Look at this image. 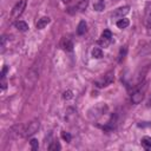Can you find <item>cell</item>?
Masks as SVG:
<instances>
[{
    "mask_svg": "<svg viewBox=\"0 0 151 151\" xmlns=\"http://www.w3.org/2000/svg\"><path fill=\"white\" fill-rule=\"evenodd\" d=\"M25 7H26V0H19V1L15 4V6L13 7V10H12V18L13 19L19 18V15L22 14Z\"/></svg>",
    "mask_w": 151,
    "mask_h": 151,
    "instance_id": "1",
    "label": "cell"
},
{
    "mask_svg": "<svg viewBox=\"0 0 151 151\" xmlns=\"http://www.w3.org/2000/svg\"><path fill=\"white\" fill-rule=\"evenodd\" d=\"M39 126H40V123H39V120L38 119H34L32 120L31 123H28V126L26 128V130L24 131V136H32L34 135L38 130H39Z\"/></svg>",
    "mask_w": 151,
    "mask_h": 151,
    "instance_id": "2",
    "label": "cell"
},
{
    "mask_svg": "<svg viewBox=\"0 0 151 151\" xmlns=\"http://www.w3.org/2000/svg\"><path fill=\"white\" fill-rule=\"evenodd\" d=\"M113 80H114L113 73H112V72H109V73H107V74H105L102 79H98L95 84H96V86H97V87H105V86L110 85L111 83H113Z\"/></svg>",
    "mask_w": 151,
    "mask_h": 151,
    "instance_id": "3",
    "label": "cell"
},
{
    "mask_svg": "<svg viewBox=\"0 0 151 151\" xmlns=\"http://www.w3.org/2000/svg\"><path fill=\"white\" fill-rule=\"evenodd\" d=\"M144 93H145V86L143 87V90L142 88L136 90V91L132 93V96H131V102L133 104H139L144 98Z\"/></svg>",
    "mask_w": 151,
    "mask_h": 151,
    "instance_id": "4",
    "label": "cell"
},
{
    "mask_svg": "<svg viewBox=\"0 0 151 151\" xmlns=\"http://www.w3.org/2000/svg\"><path fill=\"white\" fill-rule=\"evenodd\" d=\"M129 11H130V7H129V6H124V7L117 8V10L113 12L112 17H114V18H123L125 14L129 13Z\"/></svg>",
    "mask_w": 151,
    "mask_h": 151,
    "instance_id": "5",
    "label": "cell"
},
{
    "mask_svg": "<svg viewBox=\"0 0 151 151\" xmlns=\"http://www.w3.org/2000/svg\"><path fill=\"white\" fill-rule=\"evenodd\" d=\"M145 24L151 28V3H147L145 6Z\"/></svg>",
    "mask_w": 151,
    "mask_h": 151,
    "instance_id": "6",
    "label": "cell"
},
{
    "mask_svg": "<svg viewBox=\"0 0 151 151\" xmlns=\"http://www.w3.org/2000/svg\"><path fill=\"white\" fill-rule=\"evenodd\" d=\"M50 21H51V19H50L48 17H43V18H40V19L37 21L36 27H37L38 29H41V28H44L45 26H47V24H50Z\"/></svg>",
    "mask_w": 151,
    "mask_h": 151,
    "instance_id": "7",
    "label": "cell"
},
{
    "mask_svg": "<svg viewBox=\"0 0 151 151\" xmlns=\"http://www.w3.org/2000/svg\"><path fill=\"white\" fill-rule=\"evenodd\" d=\"M14 26L19 29V31H21V32H26L27 29H28V25H27L25 21H21V20L15 21V22H14Z\"/></svg>",
    "mask_w": 151,
    "mask_h": 151,
    "instance_id": "8",
    "label": "cell"
},
{
    "mask_svg": "<svg viewBox=\"0 0 151 151\" xmlns=\"http://www.w3.org/2000/svg\"><path fill=\"white\" fill-rule=\"evenodd\" d=\"M93 8H95V11H97V12H102V11L105 8L104 0H97V1L95 3V5H93Z\"/></svg>",
    "mask_w": 151,
    "mask_h": 151,
    "instance_id": "9",
    "label": "cell"
},
{
    "mask_svg": "<svg viewBox=\"0 0 151 151\" xmlns=\"http://www.w3.org/2000/svg\"><path fill=\"white\" fill-rule=\"evenodd\" d=\"M62 47H63L65 51H72V50H73V44H72L71 40L64 39L63 43H62Z\"/></svg>",
    "mask_w": 151,
    "mask_h": 151,
    "instance_id": "10",
    "label": "cell"
},
{
    "mask_svg": "<svg viewBox=\"0 0 151 151\" xmlns=\"http://www.w3.org/2000/svg\"><path fill=\"white\" fill-rule=\"evenodd\" d=\"M140 142L145 150H151V137H143Z\"/></svg>",
    "mask_w": 151,
    "mask_h": 151,
    "instance_id": "11",
    "label": "cell"
},
{
    "mask_svg": "<svg viewBox=\"0 0 151 151\" xmlns=\"http://www.w3.org/2000/svg\"><path fill=\"white\" fill-rule=\"evenodd\" d=\"M85 32H86V22H85L84 20H81V21L79 22V25H78L77 33H78L79 36H81V34H84Z\"/></svg>",
    "mask_w": 151,
    "mask_h": 151,
    "instance_id": "12",
    "label": "cell"
},
{
    "mask_svg": "<svg viewBox=\"0 0 151 151\" xmlns=\"http://www.w3.org/2000/svg\"><path fill=\"white\" fill-rule=\"evenodd\" d=\"M129 24H130L129 19H125V18H122V19H119V20L117 21V26H118L119 28H126V27L129 26Z\"/></svg>",
    "mask_w": 151,
    "mask_h": 151,
    "instance_id": "13",
    "label": "cell"
},
{
    "mask_svg": "<svg viewBox=\"0 0 151 151\" xmlns=\"http://www.w3.org/2000/svg\"><path fill=\"white\" fill-rule=\"evenodd\" d=\"M92 57L96 58V59H100L103 57V51L100 48H98V47H95L92 50Z\"/></svg>",
    "mask_w": 151,
    "mask_h": 151,
    "instance_id": "14",
    "label": "cell"
},
{
    "mask_svg": "<svg viewBox=\"0 0 151 151\" xmlns=\"http://www.w3.org/2000/svg\"><path fill=\"white\" fill-rule=\"evenodd\" d=\"M62 149V146H60V144L58 143V142H53L50 146H48V150H51V151H53V150H60Z\"/></svg>",
    "mask_w": 151,
    "mask_h": 151,
    "instance_id": "15",
    "label": "cell"
},
{
    "mask_svg": "<svg viewBox=\"0 0 151 151\" xmlns=\"http://www.w3.org/2000/svg\"><path fill=\"white\" fill-rule=\"evenodd\" d=\"M62 137H63V139H64L66 143H70V142H71V139H72L71 135H70L69 132H65V131H63V132H62Z\"/></svg>",
    "mask_w": 151,
    "mask_h": 151,
    "instance_id": "16",
    "label": "cell"
},
{
    "mask_svg": "<svg viewBox=\"0 0 151 151\" xmlns=\"http://www.w3.org/2000/svg\"><path fill=\"white\" fill-rule=\"evenodd\" d=\"M102 38L111 40V38H112V33H111V31H109V29H105V31L102 33Z\"/></svg>",
    "mask_w": 151,
    "mask_h": 151,
    "instance_id": "17",
    "label": "cell"
},
{
    "mask_svg": "<svg viewBox=\"0 0 151 151\" xmlns=\"http://www.w3.org/2000/svg\"><path fill=\"white\" fill-rule=\"evenodd\" d=\"M87 4H88V0H80V3H79V5H78V8H79L80 11H83V10L86 8Z\"/></svg>",
    "mask_w": 151,
    "mask_h": 151,
    "instance_id": "18",
    "label": "cell"
},
{
    "mask_svg": "<svg viewBox=\"0 0 151 151\" xmlns=\"http://www.w3.org/2000/svg\"><path fill=\"white\" fill-rule=\"evenodd\" d=\"M73 97V93H72V91H70V90H67V91H65L64 93H63V98L65 99V100H69V99H71Z\"/></svg>",
    "mask_w": 151,
    "mask_h": 151,
    "instance_id": "19",
    "label": "cell"
},
{
    "mask_svg": "<svg viewBox=\"0 0 151 151\" xmlns=\"http://www.w3.org/2000/svg\"><path fill=\"white\" fill-rule=\"evenodd\" d=\"M126 52H128V48L126 47H123L122 50H120V52H119V62H122V60L124 59V57H125V54H126Z\"/></svg>",
    "mask_w": 151,
    "mask_h": 151,
    "instance_id": "20",
    "label": "cell"
},
{
    "mask_svg": "<svg viewBox=\"0 0 151 151\" xmlns=\"http://www.w3.org/2000/svg\"><path fill=\"white\" fill-rule=\"evenodd\" d=\"M31 146H32V150H38V146H39V143H38V139H36V138H33V139H31Z\"/></svg>",
    "mask_w": 151,
    "mask_h": 151,
    "instance_id": "21",
    "label": "cell"
},
{
    "mask_svg": "<svg viewBox=\"0 0 151 151\" xmlns=\"http://www.w3.org/2000/svg\"><path fill=\"white\" fill-rule=\"evenodd\" d=\"M110 41H111V40H109V39H104V38H102V39L98 41V44H99V45H102L103 47H107V46L110 45Z\"/></svg>",
    "mask_w": 151,
    "mask_h": 151,
    "instance_id": "22",
    "label": "cell"
},
{
    "mask_svg": "<svg viewBox=\"0 0 151 151\" xmlns=\"http://www.w3.org/2000/svg\"><path fill=\"white\" fill-rule=\"evenodd\" d=\"M7 70H8V67H7V66H4V69H3V72H1V79H4V78H5V74H6Z\"/></svg>",
    "mask_w": 151,
    "mask_h": 151,
    "instance_id": "23",
    "label": "cell"
},
{
    "mask_svg": "<svg viewBox=\"0 0 151 151\" xmlns=\"http://www.w3.org/2000/svg\"><path fill=\"white\" fill-rule=\"evenodd\" d=\"M63 1H64V3H70L71 0H63Z\"/></svg>",
    "mask_w": 151,
    "mask_h": 151,
    "instance_id": "24",
    "label": "cell"
}]
</instances>
